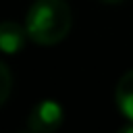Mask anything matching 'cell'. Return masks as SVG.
Segmentation results:
<instances>
[{
  "instance_id": "6da1fadb",
  "label": "cell",
  "mask_w": 133,
  "mask_h": 133,
  "mask_svg": "<svg viewBox=\"0 0 133 133\" xmlns=\"http://www.w3.org/2000/svg\"><path fill=\"white\" fill-rule=\"evenodd\" d=\"M73 25L71 8L64 0H35L25 17L29 39L39 46H54L62 42Z\"/></svg>"
},
{
  "instance_id": "7a4b0ae2",
  "label": "cell",
  "mask_w": 133,
  "mask_h": 133,
  "mask_svg": "<svg viewBox=\"0 0 133 133\" xmlns=\"http://www.w3.org/2000/svg\"><path fill=\"white\" fill-rule=\"evenodd\" d=\"M62 106L54 100H42L33 106L27 127L35 133H50L62 125Z\"/></svg>"
},
{
  "instance_id": "3957f363",
  "label": "cell",
  "mask_w": 133,
  "mask_h": 133,
  "mask_svg": "<svg viewBox=\"0 0 133 133\" xmlns=\"http://www.w3.org/2000/svg\"><path fill=\"white\" fill-rule=\"evenodd\" d=\"M27 29L15 21H2L0 23V52L4 54H17L25 48L27 42Z\"/></svg>"
},
{
  "instance_id": "277c9868",
  "label": "cell",
  "mask_w": 133,
  "mask_h": 133,
  "mask_svg": "<svg viewBox=\"0 0 133 133\" xmlns=\"http://www.w3.org/2000/svg\"><path fill=\"white\" fill-rule=\"evenodd\" d=\"M114 102H116L121 114L133 123V69L127 71L118 79L116 89H114Z\"/></svg>"
},
{
  "instance_id": "5b68a950",
  "label": "cell",
  "mask_w": 133,
  "mask_h": 133,
  "mask_svg": "<svg viewBox=\"0 0 133 133\" xmlns=\"http://www.w3.org/2000/svg\"><path fill=\"white\" fill-rule=\"evenodd\" d=\"M10 89H12V75H10L8 66L0 60V106L8 100Z\"/></svg>"
},
{
  "instance_id": "8992f818",
  "label": "cell",
  "mask_w": 133,
  "mask_h": 133,
  "mask_svg": "<svg viewBox=\"0 0 133 133\" xmlns=\"http://www.w3.org/2000/svg\"><path fill=\"white\" fill-rule=\"evenodd\" d=\"M102 2H106V4H118V2H123V0H102Z\"/></svg>"
}]
</instances>
